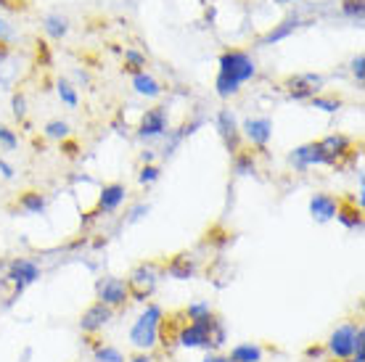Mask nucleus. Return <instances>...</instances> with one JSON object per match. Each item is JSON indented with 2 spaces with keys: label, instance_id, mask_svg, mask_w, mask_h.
I'll return each mask as SVG.
<instances>
[{
  "label": "nucleus",
  "instance_id": "f257e3e1",
  "mask_svg": "<svg viewBox=\"0 0 365 362\" xmlns=\"http://www.w3.org/2000/svg\"><path fill=\"white\" fill-rule=\"evenodd\" d=\"M257 63L247 51H225L217 61V80H215V90L220 98H233L241 85L255 80Z\"/></svg>",
  "mask_w": 365,
  "mask_h": 362
},
{
  "label": "nucleus",
  "instance_id": "f03ea898",
  "mask_svg": "<svg viewBox=\"0 0 365 362\" xmlns=\"http://www.w3.org/2000/svg\"><path fill=\"white\" fill-rule=\"evenodd\" d=\"M175 341L182 346V349H204V352H220L225 341H228V333H225V326L217 315L207 317V320H199V323H188L178 331Z\"/></svg>",
  "mask_w": 365,
  "mask_h": 362
},
{
  "label": "nucleus",
  "instance_id": "7ed1b4c3",
  "mask_svg": "<svg viewBox=\"0 0 365 362\" xmlns=\"http://www.w3.org/2000/svg\"><path fill=\"white\" fill-rule=\"evenodd\" d=\"M162 323H165V309L154 301H148L130 328V344L135 346L138 352H154L159 344V336H162Z\"/></svg>",
  "mask_w": 365,
  "mask_h": 362
},
{
  "label": "nucleus",
  "instance_id": "20e7f679",
  "mask_svg": "<svg viewBox=\"0 0 365 362\" xmlns=\"http://www.w3.org/2000/svg\"><path fill=\"white\" fill-rule=\"evenodd\" d=\"M162 275H165V262H140L138 264L128 278L130 299H135V301L151 299L156 286H159V281H162Z\"/></svg>",
  "mask_w": 365,
  "mask_h": 362
},
{
  "label": "nucleus",
  "instance_id": "39448f33",
  "mask_svg": "<svg viewBox=\"0 0 365 362\" xmlns=\"http://www.w3.org/2000/svg\"><path fill=\"white\" fill-rule=\"evenodd\" d=\"M43 272H40V264L27 259V257H16L14 262L9 264V272H6V281L14 286V299L19 294H24V289H29L32 283H37Z\"/></svg>",
  "mask_w": 365,
  "mask_h": 362
},
{
  "label": "nucleus",
  "instance_id": "423d86ee",
  "mask_svg": "<svg viewBox=\"0 0 365 362\" xmlns=\"http://www.w3.org/2000/svg\"><path fill=\"white\" fill-rule=\"evenodd\" d=\"M170 133V114H167L165 106H154V109H146V114L138 122V138L140 140H162Z\"/></svg>",
  "mask_w": 365,
  "mask_h": 362
},
{
  "label": "nucleus",
  "instance_id": "0eeeda50",
  "mask_svg": "<svg viewBox=\"0 0 365 362\" xmlns=\"http://www.w3.org/2000/svg\"><path fill=\"white\" fill-rule=\"evenodd\" d=\"M96 301H101V304L111 307L114 312H117V309H122L130 301L128 281L114 278V275H109V278H101V281L96 283Z\"/></svg>",
  "mask_w": 365,
  "mask_h": 362
},
{
  "label": "nucleus",
  "instance_id": "6e6552de",
  "mask_svg": "<svg viewBox=\"0 0 365 362\" xmlns=\"http://www.w3.org/2000/svg\"><path fill=\"white\" fill-rule=\"evenodd\" d=\"M357 328H360V323H344V326H339L336 331L329 336L326 349H329V354L334 360H339V362L352 360V346H355Z\"/></svg>",
  "mask_w": 365,
  "mask_h": 362
},
{
  "label": "nucleus",
  "instance_id": "1a4fd4ad",
  "mask_svg": "<svg viewBox=\"0 0 365 362\" xmlns=\"http://www.w3.org/2000/svg\"><path fill=\"white\" fill-rule=\"evenodd\" d=\"M241 138L247 140L252 148L265 151L267 143L273 140V119L270 117H249L241 125Z\"/></svg>",
  "mask_w": 365,
  "mask_h": 362
},
{
  "label": "nucleus",
  "instance_id": "9d476101",
  "mask_svg": "<svg viewBox=\"0 0 365 362\" xmlns=\"http://www.w3.org/2000/svg\"><path fill=\"white\" fill-rule=\"evenodd\" d=\"M215 127H217V135L222 140V145L228 148V154H238L241 151V125H238L236 114L230 109H220L217 111V119H215Z\"/></svg>",
  "mask_w": 365,
  "mask_h": 362
},
{
  "label": "nucleus",
  "instance_id": "9b49d317",
  "mask_svg": "<svg viewBox=\"0 0 365 362\" xmlns=\"http://www.w3.org/2000/svg\"><path fill=\"white\" fill-rule=\"evenodd\" d=\"M323 77L320 74H312V72H304V74H294L286 80V93H289V98L294 100H310L315 95H320L323 90Z\"/></svg>",
  "mask_w": 365,
  "mask_h": 362
},
{
  "label": "nucleus",
  "instance_id": "f8f14e48",
  "mask_svg": "<svg viewBox=\"0 0 365 362\" xmlns=\"http://www.w3.org/2000/svg\"><path fill=\"white\" fill-rule=\"evenodd\" d=\"M289 164H292L297 172H307L312 167H323L326 156H323V148H320L318 140H312V143L297 145L292 154H289Z\"/></svg>",
  "mask_w": 365,
  "mask_h": 362
},
{
  "label": "nucleus",
  "instance_id": "ddd939ff",
  "mask_svg": "<svg viewBox=\"0 0 365 362\" xmlns=\"http://www.w3.org/2000/svg\"><path fill=\"white\" fill-rule=\"evenodd\" d=\"M111 320H114V309L101 304V301H93L91 307L83 312V317H80V331L85 336H96L109 326Z\"/></svg>",
  "mask_w": 365,
  "mask_h": 362
},
{
  "label": "nucleus",
  "instance_id": "4468645a",
  "mask_svg": "<svg viewBox=\"0 0 365 362\" xmlns=\"http://www.w3.org/2000/svg\"><path fill=\"white\" fill-rule=\"evenodd\" d=\"M320 148H323V156H326V167H336L344 156L352 154V140H349L347 135H339V133H334V135H326L323 140H318Z\"/></svg>",
  "mask_w": 365,
  "mask_h": 362
},
{
  "label": "nucleus",
  "instance_id": "2eb2a0df",
  "mask_svg": "<svg viewBox=\"0 0 365 362\" xmlns=\"http://www.w3.org/2000/svg\"><path fill=\"white\" fill-rule=\"evenodd\" d=\"M304 24H307V19L302 16V14H289L281 24H275L270 32H265V35L259 37V46H275V43H281L286 37H292L294 32L299 27H304Z\"/></svg>",
  "mask_w": 365,
  "mask_h": 362
},
{
  "label": "nucleus",
  "instance_id": "dca6fc26",
  "mask_svg": "<svg viewBox=\"0 0 365 362\" xmlns=\"http://www.w3.org/2000/svg\"><path fill=\"white\" fill-rule=\"evenodd\" d=\"M128 199V190L122 182H111V185H103L98 196V207H96V214H111V212H117L122 204Z\"/></svg>",
  "mask_w": 365,
  "mask_h": 362
},
{
  "label": "nucleus",
  "instance_id": "f3484780",
  "mask_svg": "<svg viewBox=\"0 0 365 362\" xmlns=\"http://www.w3.org/2000/svg\"><path fill=\"white\" fill-rule=\"evenodd\" d=\"M165 272L173 275L175 281H188L199 272V262L193 254H175L170 262H165Z\"/></svg>",
  "mask_w": 365,
  "mask_h": 362
},
{
  "label": "nucleus",
  "instance_id": "a211bd4d",
  "mask_svg": "<svg viewBox=\"0 0 365 362\" xmlns=\"http://www.w3.org/2000/svg\"><path fill=\"white\" fill-rule=\"evenodd\" d=\"M339 199H334L331 193H315L310 199V214L315 222H331L336 219Z\"/></svg>",
  "mask_w": 365,
  "mask_h": 362
},
{
  "label": "nucleus",
  "instance_id": "6ab92c4d",
  "mask_svg": "<svg viewBox=\"0 0 365 362\" xmlns=\"http://www.w3.org/2000/svg\"><path fill=\"white\" fill-rule=\"evenodd\" d=\"M133 90H135L138 95H143V98H159V95L165 93V88H162V82L156 80L154 74L138 72V74H133Z\"/></svg>",
  "mask_w": 365,
  "mask_h": 362
},
{
  "label": "nucleus",
  "instance_id": "aec40b11",
  "mask_svg": "<svg viewBox=\"0 0 365 362\" xmlns=\"http://www.w3.org/2000/svg\"><path fill=\"white\" fill-rule=\"evenodd\" d=\"M262 357H265V349H262L259 344H255V341L236 344L228 354L230 362H262Z\"/></svg>",
  "mask_w": 365,
  "mask_h": 362
},
{
  "label": "nucleus",
  "instance_id": "412c9836",
  "mask_svg": "<svg viewBox=\"0 0 365 362\" xmlns=\"http://www.w3.org/2000/svg\"><path fill=\"white\" fill-rule=\"evenodd\" d=\"M336 219L347 230H363V207H357V204H341L339 201Z\"/></svg>",
  "mask_w": 365,
  "mask_h": 362
},
{
  "label": "nucleus",
  "instance_id": "4be33fe9",
  "mask_svg": "<svg viewBox=\"0 0 365 362\" xmlns=\"http://www.w3.org/2000/svg\"><path fill=\"white\" fill-rule=\"evenodd\" d=\"M43 29H46V35L51 40H64L69 35V19L64 14H48L43 19Z\"/></svg>",
  "mask_w": 365,
  "mask_h": 362
},
{
  "label": "nucleus",
  "instance_id": "5701e85b",
  "mask_svg": "<svg viewBox=\"0 0 365 362\" xmlns=\"http://www.w3.org/2000/svg\"><path fill=\"white\" fill-rule=\"evenodd\" d=\"M46 207H48V201L40 190H27V193L19 196V209H21L24 214H43Z\"/></svg>",
  "mask_w": 365,
  "mask_h": 362
},
{
  "label": "nucleus",
  "instance_id": "b1692460",
  "mask_svg": "<svg viewBox=\"0 0 365 362\" xmlns=\"http://www.w3.org/2000/svg\"><path fill=\"white\" fill-rule=\"evenodd\" d=\"M56 93H58V100L64 103L66 109H77V106H80V95H77V88H74L69 80H58V85H56Z\"/></svg>",
  "mask_w": 365,
  "mask_h": 362
},
{
  "label": "nucleus",
  "instance_id": "393cba45",
  "mask_svg": "<svg viewBox=\"0 0 365 362\" xmlns=\"http://www.w3.org/2000/svg\"><path fill=\"white\" fill-rule=\"evenodd\" d=\"M93 360L96 362H125V354L119 352L117 346L111 344H96L93 346Z\"/></svg>",
  "mask_w": 365,
  "mask_h": 362
},
{
  "label": "nucleus",
  "instance_id": "a878e982",
  "mask_svg": "<svg viewBox=\"0 0 365 362\" xmlns=\"http://www.w3.org/2000/svg\"><path fill=\"white\" fill-rule=\"evenodd\" d=\"M182 315L188 317V323H199V320H207V317H212L215 312H212L210 301H191L188 307L182 309Z\"/></svg>",
  "mask_w": 365,
  "mask_h": 362
},
{
  "label": "nucleus",
  "instance_id": "bb28decb",
  "mask_svg": "<svg viewBox=\"0 0 365 362\" xmlns=\"http://www.w3.org/2000/svg\"><path fill=\"white\" fill-rule=\"evenodd\" d=\"M255 170H257V162L252 151H238V154H233V172L236 175H252Z\"/></svg>",
  "mask_w": 365,
  "mask_h": 362
},
{
  "label": "nucleus",
  "instance_id": "cd10ccee",
  "mask_svg": "<svg viewBox=\"0 0 365 362\" xmlns=\"http://www.w3.org/2000/svg\"><path fill=\"white\" fill-rule=\"evenodd\" d=\"M341 14H344L349 21H355L357 27H360V24H363L365 3H363V0H341Z\"/></svg>",
  "mask_w": 365,
  "mask_h": 362
},
{
  "label": "nucleus",
  "instance_id": "c85d7f7f",
  "mask_svg": "<svg viewBox=\"0 0 365 362\" xmlns=\"http://www.w3.org/2000/svg\"><path fill=\"white\" fill-rule=\"evenodd\" d=\"M125 69L130 74H138V72H146V56L135 51V48H128L125 51Z\"/></svg>",
  "mask_w": 365,
  "mask_h": 362
},
{
  "label": "nucleus",
  "instance_id": "c756f323",
  "mask_svg": "<svg viewBox=\"0 0 365 362\" xmlns=\"http://www.w3.org/2000/svg\"><path fill=\"white\" fill-rule=\"evenodd\" d=\"M43 133H46L48 140H66L69 138V122H64V119H51Z\"/></svg>",
  "mask_w": 365,
  "mask_h": 362
},
{
  "label": "nucleus",
  "instance_id": "7c9ffc66",
  "mask_svg": "<svg viewBox=\"0 0 365 362\" xmlns=\"http://www.w3.org/2000/svg\"><path fill=\"white\" fill-rule=\"evenodd\" d=\"M312 109H320L326 111V114H336L339 109H341V100L339 98H331V95H315V98H310Z\"/></svg>",
  "mask_w": 365,
  "mask_h": 362
},
{
  "label": "nucleus",
  "instance_id": "2f4dec72",
  "mask_svg": "<svg viewBox=\"0 0 365 362\" xmlns=\"http://www.w3.org/2000/svg\"><path fill=\"white\" fill-rule=\"evenodd\" d=\"M159 177H162V170H159L156 164H143V167H140V175H138L140 185H154Z\"/></svg>",
  "mask_w": 365,
  "mask_h": 362
},
{
  "label": "nucleus",
  "instance_id": "473e14b6",
  "mask_svg": "<svg viewBox=\"0 0 365 362\" xmlns=\"http://www.w3.org/2000/svg\"><path fill=\"white\" fill-rule=\"evenodd\" d=\"M349 362H365V328H363V323H360V328H357L355 346H352V360Z\"/></svg>",
  "mask_w": 365,
  "mask_h": 362
},
{
  "label": "nucleus",
  "instance_id": "72a5a7b5",
  "mask_svg": "<svg viewBox=\"0 0 365 362\" xmlns=\"http://www.w3.org/2000/svg\"><path fill=\"white\" fill-rule=\"evenodd\" d=\"M0 145H3V151H14V148H19V135L6 125H0Z\"/></svg>",
  "mask_w": 365,
  "mask_h": 362
},
{
  "label": "nucleus",
  "instance_id": "f704fd0d",
  "mask_svg": "<svg viewBox=\"0 0 365 362\" xmlns=\"http://www.w3.org/2000/svg\"><path fill=\"white\" fill-rule=\"evenodd\" d=\"M349 72H352V77L357 80V85H363L365 82V56L357 53L352 61H349Z\"/></svg>",
  "mask_w": 365,
  "mask_h": 362
},
{
  "label": "nucleus",
  "instance_id": "c9c22d12",
  "mask_svg": "<svg viewBox=\"0 0 365 362\" xmlns=\"http://www.w3.org/2000/svg\"><path fill=\"white\" fill-rule=\"evenodd\" d=\"M11 106H14V117H16L19 122H24V119H27V98H24L21 93H14Z\"/></svg>",
  "mask_w": 365,
  "mask_h": 362
},
{
  "label": "nucleus",
  "instance_id": "e433bc0d",
  "mask_svg": "<svg viewBox=\"0 0 365 362\" xmlns=\"http://www.w3.org/2000/svg\"><path fill=\"white\" fill-rule=\"evenodd\" d=\"M11 43H14V27H11L6 19L0 16V46L11 48Z\"/></svg>",
  "mask_w": 365,
  "mask_h": 362
},
{
  "label": "nucleus",
  "instance_id": "4c0bfd02",
  "mask_svg": "<svg viewBox=\"0 0 365 362\" xmlns=\"http://www.w3.org/2000/svg\"><path fill=\"white\" fill-rule=\"evenodd\" d=\"M14 175H16L14 164L6 162V159H0V177H3V180H14Z\"/></svg>",
  "mask_w": 365,
  "mask_h": 362
},
{
  "label": "nucleus",
  "instance_id": "58836bf2",
  "mask_svg": "<svg viewBox=\"0 0 365 362\" xmlns=\"http://www.w3.org/2000/svg\"><path fill=\"white\" fill-rule=\"evenodd\" d=\"M146 212H148L146 204H138V207L133 209V212H130V222H135V219H140L143 214H146Z\"/></svg>",
  "mask_w": 365,
  "mask_h": 362
},
{
  "label": "nucleus",
  "instance_id": "ea45409f",
  "mask_svg": "<svg viewBox=\"0 0 365 362\" xmlns=\"http://www.w3.org/2000/svg\"><path fill=\"white\" fill-rule=\"evenodd\" d=\"M201 362H230V360H228V354L210 352V354H207V357H204V360H201Z\"/></svg>",
  "mask_w": 365,
  "mask_h": 362
},
{
  "label": "nucleus",
  "instance_id": "a19ab883",
  "mask_svg": "<svg viewBox=\"0 0 365 362\" xmlns=\"http://www.w3.org/2000/svg\"><path fill=\"white\" fill-rule=\"evenodd\" d=\"M130 362H154V357H151V352H140V354H135Z\"/></svg>",
  "mask_w": 365,
  "mask_h": 362
},
{
  "label": "nucleus",
  "instance_id": "79ce46f5",
  "mask_svg": "<svg viewBox=\"0 0 365 362\" xmlns=\"http://www.w3.org/2000/svg\"><path fill=\"white\" fill-rule=\"evenodd\" d=\"M278 6H292V3H302V0H273Z\"/></svg>",
  "mask_w": 365,
  "mask_h": 362
},
{
  "label": "nucleus",
  "instance_id": "37998d69",
  "mask_svg": "<svg viewBox=\"0 0 365 362\" xmlns=\"http://www.w3.org/2000/svg\"><path fill=\"white\" fill-rule=\"evenodd\" d=\"M0 6H11V3H9V0H0Z\"/></svg>",
  "mask_w": 365,
  "mask_h": 362
}]
</instances>
